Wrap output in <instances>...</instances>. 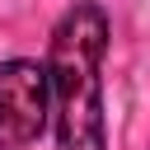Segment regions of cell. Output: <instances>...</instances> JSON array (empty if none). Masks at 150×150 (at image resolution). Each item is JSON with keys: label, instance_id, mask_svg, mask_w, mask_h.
<instances>
[{"label": "cell", "instance_id": "1", "mask_svg": "<svg viewBox=\"0 0 150 150\" xmlns=\"http://www.w3.org/2000/svg\"><path fill=\"white\" fill-rule=\"evenodd\" d=\"M103 56H108V14L98 0H75L47 42V89L56 150H108L103 117Z\"/></svg>", "mask_w": 150, "mask_h": 150}, {"label": "cell", "instance_id": "2", "mask_svg": "<svg viewBox=\"0 0 150 150\" xmlns=\"http://www.w3.org/2000/svg\"><path fill=\"white\" fill-rule=\"evenodd\" d=\"M47 122H52L47 66L28 61V56L0 61V150L33 145Z\"/></svg>", "mask_w": 150, "mask_h": 150}]
</instances>
